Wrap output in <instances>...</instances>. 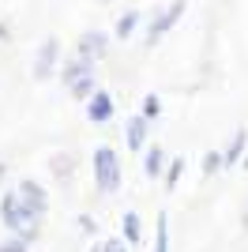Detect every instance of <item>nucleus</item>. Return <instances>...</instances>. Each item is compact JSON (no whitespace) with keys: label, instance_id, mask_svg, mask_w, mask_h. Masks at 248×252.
Segmentation results:
<instances>
[{"label":"nucleus","instance_id":"1","mask_svg":"<svg viewBox=\"0 0 248 252\" xmlns=\"http://www.w3.org/2000/svg\"><path fill=\"white\" fill-rule=\"evenodd\" d=\"M0 219H4V226H8L15 237H27V241H31L34 230H38V222H41V215H38L27 200H23L15 189H11L8 196L0 200Z\"/></svg>","mask_w":248,"mask_h":252},{"label":"nucleus","instance_id":"2","mask_svg":"<svg viewBox=\"0 0 248 252\" xmlns=\"http://www.w3.org/2000/svg\"><path fill=\"white\" fill-rule=\"evenodd\" d=\"M94 181H98V192H117L121 189V162L109 147L94 151Z\"/></svg>","mask_w":248,"mask_h":252},{"label":"nucleus","instance_id":"3","mask_svg":"<svg viewBox=\"0 0 248 252\" xmlns=\"http://www.w3.org/2000/svg\"><path fill=\"white\" fill-rule=\"evenodd\" d=\"M57 57H61V42L49 38V42H41L38 57H34V79H45V75L57 68Z\"/></svg>","mask_w":248,"mask_h":252},{"label":"nucleus","instance_id":"4","mask_svg":"<svg viewBox=\"0 0 248 252\" xmlns=\"http://www.w3.org/2000/svg\"><path fill=\"white\" fill-rule=\"evenodd\" d=\"M87 117H91L94 125H105V121L113 117V98H109V91H94V98L87 102Z\"/></svg>","mask_w":248,"mask_h":252},{"label":"nucleus","instance_id":"5","mask_svg":"<svg viewBox=\"0 0 248 252\" xmlns=\"http://www.w3.org/2000/svg\"><path fill=\"white\" fill-rule=\"evenodd\" d=\"M181 11H185V4H181V0H177V4H173V8H169V11H162V15H158V19L151 23V31H147V42L155 45L158 38H162V34L169 31V27H173L177 19H181Z\"/></svg>","mask_w":248,"mask_h":252},{"label":"nucleus","instance_id":"6","mask_svg":"<svg viewBox=\"0 0 248 252\" xmlns=\"http://www.w3.org/2000/svg\"><path fill=\"white\" fill-rule=\"evenodd\" d=\"M23 196V200L31 203L34 211H38V215H45V192H41V185L38 181H19V189H15Z\"/></svg>","mask_w":248,"mask_h":252},{"label":"nucleus","instance_id":"7","mask_svg":"<svg viewBox=\"0 0 248 252\" xmlns=\"http://www.w3.org/2000/svg\"><path fill=\"white\" fill-rule=\"evenodd\" d=\"M143 143H147V117H132V121H128V147L139 155Z\"/></svg>","mask_w":248,"mask_h":252},{"label":"nucleus","instance_id":"8","mask_svg":"<svg viewBox=\"0 0 248 252\" xmlns=\"http://www.w3.org/2000/svg\"><path fill=\"white\" fill-rule=\"evenodd\" d=\"M102 49H105V34H87L79 42V57H87V61H94V57H102Z\"/></svg>","mask_w":248,"mask_h":252},{"label":"nucleus","instance_id":"9","mask_svg":"<svg viewBox=\"0 0 248 252\" xmlns=\"http://www.w3.org/2000/svg\"><path fill=\"white\" fill-rule=\"evenodd\" d=\"M245 143H248L245 128H237V136H233V143H229V147H226V155H222V162H226V166H233V162H237V158H241V151H245Z\"/></svg>","mask_w":248,"mask_h":252},{"label":"nucleus","instance_id":"10","mask_svg":"<svg viewBox=\"0 0 248 252\" xmlns=\"http://www.w3.org/2000/svg\"><path fill=\"white\" fill-rule=\"evenodd\" d=\"M124 241H128V245L139 241V215H135V211L124 215Z\"/></svg>","mask_w":248,"mask_h":252},{"label":"nucleus","instance_id":"11","mask_svg":"<svg viewBox=\"0 0 248 252\" xmlns=\"http://www.w3.org/2000/svg\"><path fill=\"white\" fill-rule=\"evenodd\" d=\"M162 147H151L147 151V177H158V173H162Z\"/></svg>","mask_w":248,"mask_h":252},{"label":"nucleus","instance_id":"12","mask_svg":"<svg viewBox=\"0 0 248 252\" xmlns=\"http://www.w3.org/2000/svg\"><path fill=\"white\" fill-rule=\"evenodd\" d=\"M135 23H139V11H128V15L117 23V38H128V34L135 31Z\"/></svg>","mask_w":248,"mask_h":252},{"label":"nucleus","instance_id":"13","mask_svg":"<svg viewBox=\"0 0 248 252\" xmlns=\"http://www.w3.org/2000/svg\"><path fill=\"white\" fill-rule=\"evenodd\" d=\"M169 249V233H165V215H158V230H155V252Z\"/></svg>","mask_w":248,"mask_h":252},{"label":"nucleus","instance_id":"14","mask_svg":"<svg viewBox=\"0 0 248 252\" xmlns=\"http://www.w3.org/2000/svg\"><path fill=\"white\" fill-rule=\"evenodd\" d=\"M181 173H185V158H173V166H169V173H165V189H177Z\"/></svg>","mask_w":248,"mask_h":252},{"label":"nucleus","instance_id":"15","mask_svg":"<svg viewBox=\"0 0 248 252\" xmlns=\"http://www.w3.org/2000/svg\"><path fill=\"white\" fill-rule=\"evenodd\" d=\"M0 252H27V237H8L0 245Z\"/></svg>","mask_w":248,"mask_h":252},{"label":"nucleus","instance_id":"16","mask_svg":"<svg viewBox=\"0 0 248 252\" xmlns=\"http://www.w3.org/2000/svg\"><path fill=\"white\" fill-rule=\"evenodd\" d=\"M94 252H128V249H124L121 241H98V245H94Z\"/></svg>","mask_w":248,"mask_h":252},{"label":"nucleus","instance_id":"17","mask_svg":"<svg viewBox=\"0 0 248 252\" xmlns=\"http://www.w3.org/2000/svg\"><path fill=\"white\" fill-rule=\"evenodd\" d=\"M218 166H226V162H222V155H207V162H203V173H215Z\"/></svg>","mask_w":248,"mask_h":252},{"label":"nucleus","instance_id":"18","mask_svg":"<svg viewBox=\"0 0 248 252\" xmlns=\"http://www.w3.org/2000/svg\"><path fill=\"white\" fill-rule=\"evenodd\" d=\"M155 113H158V98L151 94V98H147V117H155Z\"/></svg>","mask_w":248,"mask_h":252}]
</instances>
